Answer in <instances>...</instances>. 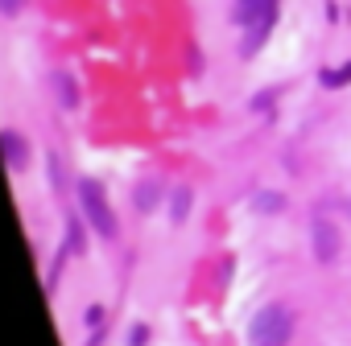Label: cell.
<instances>
[{
	"mask_svg": "<svg viewBox=\"0 0 351 346\" xmlns=\"http://www.w3.org/2000/svg\"><path fill=\"white\" fill-rule=\"evenodd\" d=\"M289 334H293V313H289L285 305H269V309H261V313L252 317V330H248L252 346H285Z\"/></svg>",
	"mask_w": 351,
	"mask_h": 346,
	"instance_id": "1",
	"label": "cell"
},
{
	"mask_svg": "<svg viewBox=\"0 0 351 346\" xmlns=\"http://www.w3.org/2000/svg\"><path fill=\"white\" fill-rule=\"evenodd\" d=\"M79 198H83V211H87V219H91V227H95L104 239H112V235H116V215H112L104 190H99L95 182H83V186H79Z\"/></svg>",
	"mask_w": 351,
	"mask_h": 346,
	"instance_id": "2",
	"label": "cell"
},
{
	"mask_svg": "<svg viewBox=\"0 0 351 346\" xmlns=\"http://www.w3.org/2000/svg\"><path fill=\"white\" fill-rule=\"evenodd\" d=\"M273 9H277V0H240V5H236V21L240 25H256L265 17H273Z\"/></svg>",
	"mask_w": 351,
	"mask_h": 346,
	"instance_id": "3",
	"label": "cell"
},
{
	"mask_svg": "<svg viewBox=\"0 0 351 346\" xmlns=\"http://www.w3.org/2000/svg\"><path fill=\"white\" fill-rule=\"evenodd\" d=\"M314 239H318V260H335V252H339V235H335L326 223L314 227Z\"/></svg>",
	"mask_w": 351,
	"mask_h": 346,
	"instance_id": "4",
	"label": "cell"
},
{
	"mask_svg": "<svg viewBox=\"0 0 351 346\" xmlns=\"http://www.w3.org/2000/svg\"><path fill=\"white\" fill-rule=\"evenodd\" d=\"M0 140H5V152H9V165H13V169H25V140H21L17 132H5V136H0Z\"/></svg>",
	"mask_w": 351,
	"mask_h": 346,
	"instance_id": "5",
	"label": "cell"
},
{
	"mask_svg": "<svg viewBox=\"0 0 351 346\" xmlns=\"http://www.w3.org/2000/svg\"><path fill=\"white\" fill-rule=\"evenodd\" d=\"M186 211H191V190H178L173 194V223H182Z\"/></svg>",
	"mask_w": 351,
	"mask_h": 346,
	"instance_id": "6",
	"label": "cell"
},
{
	"mask_svg": "<svg viewBox=\"0 0 351 346\" xmlns=\"http://www.w3.org/2000/svg\"><path fill=\"white\" fill-rule=\"evenodd\" d=\"M322 83H326V87H343V83H351V62H347L343 70H326Z\"/></svg>",
	"mask_w": 351,
	"mask_h": 346,
	"instance_id": "7",
	"label": "cell"
},
{
	"mask_svg": "<svg viewBox=\"0 0 351 346\" xmlns=\"http://www.w3.org/2000/svg\"><path fill=\"white\" fill-rule=\"evenodd\" d=\"M153 198H157V186H141V207H145V211L153 207Z\"/></svg>",
	"mask_w": 351,
	"mask_h": 346,
	"instance_id": "8",
	"label": "cell"
},
{
	"mask_svg": "<svg viewBox=\"0 0 351 346\" xmlns=\"http://www.w3.org/2000/svg\"><path fill=\"white\" fill-rule=\"evenodd\" d=\"M17 5H21V0H5V13H17Z\"/></svg>",
	"mask_w": 351,
	"mask_h": 346,
	"instance_id": "9",
	"label": "cell"
}]
</instances>
